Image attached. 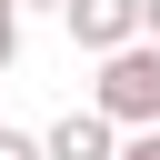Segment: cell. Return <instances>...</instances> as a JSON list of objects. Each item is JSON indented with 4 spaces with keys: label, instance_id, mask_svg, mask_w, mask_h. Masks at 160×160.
Instances as JSON below:
<instances>
[{
    "label": "cell",
    "instance_id": "6",
    "mask_svg": "<svg viewBox=\"0 0 160 160\" xmlns=\"http://www.w3.org/2000/svg\"><path fill=\"white\" fill-rule=\"evenodd\" d=\"M120 160H160V130H130V140H120Z\"/></svg>",
    "mask_w": 160,
    "mask_h": 160
},
{
    "label": "cell",
    "instance_id": "2",
    "mask_svg": "<svg viewBox=\"0 0 160 160\" xmlns=\"http://www.w3.org/2000/svg\"><path fill=\"white\" fill-rule=\"evenodd\" d=\"M60 20H70V40H80L90 60H110V50H130V40L150 30V0H70Z\"/></svg>",
    "mask_w": 160,
    "mask_h": 160
},
{
    "label": "cell",
    "instance_id": "5",
    "mask_svg": "<svg viewBox=\"0 0 160 160\" xmlns=\"http://www.w3.org/2000/svg\"><path fill=\"white\" fill-rule=\"evenodd\" d=\"M20 60V0H0V70Z\"/></svg>",
    "mask_w": 160,
    "mask_h": 160
},
{
    "label": "cell",
    "instance_id": "1",
    "mask_svg": "<svg viewBox=\"0 0 160 160\" xmlns=\"http://www.w3.org/2000/svg\"><path fill=\"white\" fill-rule=\"evenodd\" d=\"M90 110H110L120 130H160V40H150V30H140L130 50H110V60H100Z\"/></svg>",
    "mask_w": 160,
    "mask_h": 160
},
{
    "label": "cell",
    "instance_id": "3",
    "mask_svg": "<svg viewBox=\"0 0 160 160\" xmlns=\"http://www.w3.org/2000/svg\"><path fill=\"white\" fill-rule=\"evenodd\" d=\"M40 140H50V160H120V140H130V130H120L110 110H60Z\"/></svg>",
    "mask_w": 160,
    "mask_h": 160
},
{
    "label": "cell",
    "instance_id": "8",
    "mask_svg": "<svg viewBox=\"0 0 160 160\" xmlns=\"http://www.w3.org/2000/svg\"><path fill=\"white\" fill-rule=\"evenodd\" d=\"M150 40H160V0H150Z\"/></svg>",
    "mask_w": 160,
    "mask_h": 160
},
{
    "label": "cell",
    "instance_id": "4",
    "mask_svg": "<svg viewBox=\"0 0 160 160\" xmlns=\"http://www.w3.org/2000/svg\"><path fill=\"white\" fill-rule=\"evenodd\" d=\"M0 160H50V140H30V130H10V120H0Z\"/></svg>",
    "mask_w": 160,
    "mask_h": 160
},
{
    "label": "cell",
    "instance_id": "7",
    "mask_svg": "<svg viewBox=\"0 0 160 160\" xmlns=\"http://www.w3.org/2000/svg\"><path fill=\"white\" fill-rule=\"evenodd\" d=\"M20 10H70V0H20Z\"/></svg>",
    "mask_w": 160,
    "mask_h": 160
}]
</instances>
